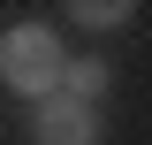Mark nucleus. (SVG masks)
I'll list each match as a JSON object with an SVG mask.
<instances>
[{"instance_id":"4","label":"nucleus","mask_w":152,"mask_h":145,"mask_svg":"<svg viewBox=\"0 0 152 145\" xmlns=\"http://www.w3.org/2000/svg\"><path fill=\"white\" fill-rule=\"evenodd\" d=\"M69 23H76V38H114L137 23V0H76Z\"/></svg>"},{"instance_id":"2","label":"nucleus","mask_w":152,"mask_h":145,"mask_svg":"<svg viewBox=\"0 0 152 145\" xmlns=\"http://www.w3.org/2000/svg\"><path fill=\"white\" fill-rule=\"evenodd\" d=\"M23 138L31 145H107V107H76L61 92V99H46V107L23 115Z\"/></svg>"},{"instance_id":"3","label":"nucleus","mask_w":152,"mask_h":145,"mask_svg":"<svg viewBox=\"0 0 152 145\" xmlns=\"http://www.w3.org/2000/svg\"><path fill=\"white\" fill-rule=\"evenodd\" d=\"M61 92H69L76 107H107V92H114V61L76 46V61H69V84H61Z\"/></svg>"},{"instance_id":"1","label":"nucleus","mask_w":152,"mask_h":145,"mask_svg":"<svg viewBox=\"0 0 152 145\" xmlns=\"http://www.w3.org/2000/svg\"><path fill=\"white\" fill-rule=\"evenodd\" d=\"M69 61L76 54L61 46V23L53 16H8V31H0V92H8V99H23V107L61 99Z\"/></svg>"}]
</instances>
